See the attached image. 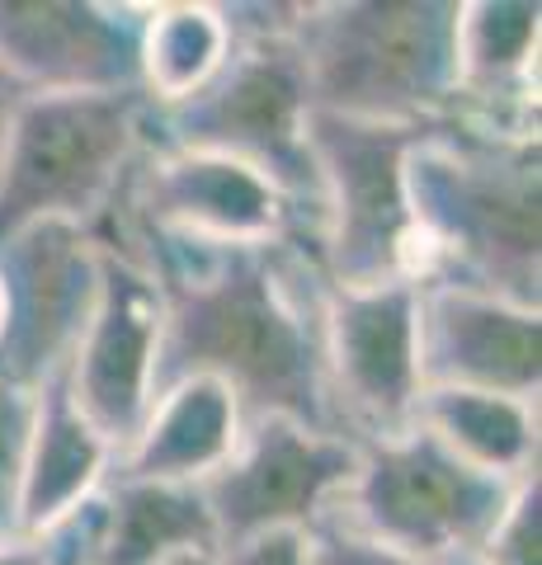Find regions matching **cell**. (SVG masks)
Instances as JSON below:
<instances>
[{"instance_id":"3","label":"cell","mask_w":542,"mask_h":565,"mask_svg":"<svg viewBox=\"0 0 542 565\" xmlns=\"http://www.w3.org/2000/svg\"><path fill=\"white\" fill-rule=\"evenodd\" d=\"M297 10L278 0L222 6L232 24V57L194 99L174 109L147 104V137L156 147L213 151L259 170L293 203L307 250L317 255V161H311V85L297 47Z\"/></svg>"},{"instance_id":"12","label":"cell","mask_w":542,"mask_h":565,"mask_svg":"<svg viewBox=\"0 0 542 565\" xmlns=\"http://www.w3.org/2000/svg\"><path fill=\"white\" fill-rule=\"evenodd\" d=\"M0 278L10 292V330L0 377L39 386L72 363L99 282V245L91 226L33 222L0 241Z\"/></svg>"},{"instance_id":"23","label":"cell","mask_w":542,"mask_h":565,"mask_svg":"<svg viewBox=\"0 0 542 565\" xmlns=\"http://www.w3.org/2000/svg\"><path fill=\"white\" fill-rule=\"evenodd\" d=\"M311 552H317V565H425V561L396 556L387 546L369 542L349 523H340L336 514H326L317 527H311Z\"/></svg>"},{"instance_id":"24","label":"cell","mask_w":542,"mask_h":565,"mask_svg":"<svg viewBox=\"0 0 542 565\" xmlns=\"http://www.w3.org/2000/svg\"><path fill=\"white\" fill-rule=\"evenodd\" d=\"M222 565H317V552H311V533L274 527V533H255L236 546H222Z\"/></svg>"},{"instance_id":"8","label":"cell","mask_w":542,"mask_h":565,"mask_svg":"<svg viewBox=\"0 0 542 565\" xmlns=\"http://www.w3.org/2000/svg\"><path fill=\"white\" fill-rule=\"evenodd\" d=\"M330 429L354 444H382L415 429L425 396L419 367V288H326L321 307Z\"/></svg>"},{"instance_id":"29","label":"cell","mask_w":542,"mask_h":565,"mask_svg":"<svg viewBox=\"0 0 542 565\" xmlns=\"http://www.w3.org/2000/svg\"><path fill=\"white\" fill-rule=\"evenodd\" d=\"M6 330H10V292H6V278H0V344H6Z\"/></svg>"},{"instance_id":"16","label":"cell","mask_w":542,"mask_h":565,"mask_svg":"<svg viewBox=\"0 0 542 565\" xmlns=\"http://www.w3.org/2000/svg\"><path fill=\"white\" fill-rule=\"evenodd\" d=\"M114 448L99 429L76 411L66 392V367L33 386V424L14 490V533L24 542H43L66 519H76L114 476Z\"/></svg>"},{"instance_id":"28","label":"cell","mask_w":542,"mask_h":565,"mask_svg":"<svg viewBox=\"0 0 542 565\" xmlns=\"http://www.w3.org/2000/svg\"><path fill=\"white\" fill-rule=\"evenodd\" d=\"M156 565H222V552L217 546H184V552H174V556L156 561Z\"/></svg>"},{"instance_id":"4","label":"cell","mask_w":542,"mask_h":565,"mask_svg":"<svg viewBox=\"0 0 542 565\" xmlns=\"http://www.w3.org/2000/svg\"><path fill=\"white\" fill-rule=\"evenodd\" d=\"M321 114L434 128L458 95V0H330L297 10Z\"/></svg>"},{"instance_id":"17","label":"cell","mask_w":542,"mask_h":565,"mask_svg":"<svg viewBox=\"0 0 542 565\" xmlns=\"http://www.w3.org/2000/svg\"><path fill=\"white\" fill-rule=\"evenodd\" d=\"M246 415L213 377H180L156 392L128 448L114 457V476L128 481L203 486L236 452Z\"/></svg>"},{"instance_id":"11","label":"cell","mask_w":542,"mask_h":565,"mask_svg":"<svg viewBox=\"0 0 542 565\" xmlns=\"http://www.w3.org/2000/svg\"><path fill=\"white\" fill-rule=\"evenodd\" d=\"M104 217L203 245H307L293 203L259 170L213 151L156 147L151 137Z\"/></svg>"},{"instance_id":"27","label":"cell","mask_w":542,"mask_h":565,"mask_svg":"<svg viewBox=\"0 0 542 565\" xmlns=\"http://www.w3.org/2000/svg\"><path fill=\"white\" fill-rule=\"evenodd\" d=\"M20 99H24V90L6 76V71H0V147H6V128H10V114H14V104Z\"/></svg>"},{"instance_id":"20","label":"cell","mask_w":542,"mask_h":565,"mask_svg":"<svg viewBox=\"0 0 542 565\" xmlns=\"http://www.w3.org/2000/svg\"><path fill=\"white\" fill-rule=\"evenodd\" d=\"M232 57V24L213 0H166L147 6L137 90L151 109H174L194 99Z\"/></svg>"},{"instance_id":"2","label":"cell","mask_w":542,"mask_h":565,"mask_svg":"<svg viewBox=\"0 0 542 565\" xmlns=\"http://www.w3.org/2000/svg\"><path fill=\"white\" fill-rule=\"evenodd\" d=\"M406 212L425 282H463L519 307L542 292L538 137H491L434 122L406 156Z\"/></svg>"},{"instance_id":"25","label":"cell","mask_w":542,"mask_h":565,"mask_svg":"<svg viewBox=\"0 0 542 565\" xmlns=\"http://www.w3.org/2000/svg\"><path fill=\"white\" fill-rule=\"evenodd\" d=\"M91 504H95V500H91ZM91 504H85L76 519H66L57 533L43 537L47 565H91Z\"/></svg>"},{"instance_id":"7","label":"cell","mask_w":542,"mask_h":565,"mask_svg":"<svg viewBox=\"0 0 542 565\" xmlns=\"http://www.w3.org/2000/svg\"><path fill=\"white\" fill-rule=\"evenodd\" d=\"M510 494V481L471 471L425 429H406L359 448V471L336 504V519L396 556L434 565L477 552Z\"/></svg>"},{"instance_id":"9","label":"cell","mask_w":542,"mask_h":565,"mask_svg":"<svg viewBox=\"0 0 542 565\" xmlns=\"http://www.w3.org/2000/svg\"><path fill=\"white\" fill-rule=\"evenodd\" d=\"M354 471V438L288 415L246 419L236 452L199 486L217 552L255 533H274V527L311 533L326 514H336Z\"/></svg>"},{"instance_id":"15","label":"cell","mask_w":542,"mask_h":565,"mask_svg":"<svg viewBox=\"0 0 542 565\" xmlns=\"http://www.w3.org/2000/svg\"><path fill=\"white\" fill-rule=\"evenodd\" d=\"M538 14L529 0H458V95L448 122L538 137Z\"/></svg>"},{"instance_id":"26","label":"cell","mask_w":542,"mask_h":565,"mask_svg":"<svg viewBox=\"0 0 542 565\" xmlns=\"http://www.w3.org/2000/svg\"><path fill=\"white\" fill-rule=\"evenodd\" d=\"M0 565H47V552H43V542L6 537L0 542Z\"/></svg>"},{"instance_id":"22","label":"cell","mask_w":542,"mask_h":565,"mask_svg":"<svg viewBox=\"0 0 542 565\" xmlns=\"http://www.w3.org/2000/svg\"><path fill=\"white\" fill-rule=\"evenodd\" d=\"M29 424H33V392L0 377V537L14 533V490H20Z\"/></svg>"},{"instance_id":"14","label":"cell","mask_w":542,"mask_h":565,"mask_svg":"<svg viewBox=\"0 0 542 565\" xmlns=\"http://www.w3.org/2000/svg\"><path fill=\"white\" fill-rule=\"evenodd\" d=\"M419 367H425V386H471V392L538 401L542 311L463 282H425Z\"/></svg>"},{"instance_id":"21","label":"cell","mask_w":542,"mask_h":565,"mask_svg":"<svg viewBox=\"0 0 542 565\" xmlns=\"http://www.w3.org/2000/svg\"><path fill=\"white\" fill-rule=\"evenodd\" d=\"M481 565H542V481H519L504 514L477 546Z\"/></svg>"},{"instance_id":"19","label":"cell","mask_w":542,"mask_h":565,"mask_svg":"<svg viewBox=\"0 0 542 565\" xmlns=\"http://www.w3.org/2000/svg\"><path fill=\"white\" fill-rule=\"evenodd\" d=\"M415 429H425L471 471L500 476L510 486L538 476V401L471 392V386H425Z\"/></svg>"},{"instance_id":"18","label":"cell","mask_w":542,"mask_h":565,"mask_svg":"<svg viewBox=\"0 0 542 565\" xmlns=\"http://www.w3.org/2000/svg\"><path fill=\"white\" fill-rule=\"evenodd\" d=\"M184 546H217L199 486L109 476L95 494L91 565H156Z\"/></svg>"},{"instance_id":"6","label":"cell","mask_w":542,"mask_h":565,"mask_svg":"<svg viewBox=\"0 0 542 565\" xmlns=\"http://www.w3.org/2000/svg\"><path fill=\"white\" fill-rule=\"evenodd\" d=\"M429 128H392L340 114H311V161H317V264L330 288H378L415 282L425 288L411 212L406 156Z\"/></svg>"},{"instance_id":"5","label":"cell","mask_w":542,"mask_h":565,"mask_svg":"<svg viewBox=\"0 0 542 565\" xmlns=\"http://www.w3.org/2000/svg\"><path fill=\"white\" fill-rule=\"evenodd\" d=\"M147 147V99L24 95L0 147V241L33 222L95 226Z\"/></svg>"},{"instance_id":"1","label":"cell","mask_w":542,"mask_h":565,"mask_svg":"<svg viewBox=\"0 0 542 565\" xmlns=\"http://www.w3.org/2000/svg\"><path fill=\"white\" fill-rule=\"evenodd\" d=\"M91 236L147 264L166 288V349L156 392L213 377L241 415H288L330 429L321 307L326 274L307 245H203L99 217Z\"/></svg>"},{"instance_id":"10","label":"cell","mask_w":542,"mask_h":565,"mask_svg":"<svg viewBox=\"0 0 542 565\" xmlns=\"http://www.w3.org/2000/svg\"><path fill=\"white\" fill-rule=\"evenodd\" d=\"M99 245V282L66 363V392L114 452L128 448L156 401L166 349V288L137 255Z\"/></svg>"},{"instance_id":"13","label":"cell","mask_w":542,"mask_h":565,"mask_svg":"<svg viewBox=\"0 0 542 565\" xmlns=\"http://www.w3.org/2000/svg\"><path fill=\"white\" fill-rule=\"evenodd\" d=\"M142 20L118 0H0V71L24 95H128Z\"/></svg>"},{"instance_id":"30","label":"cell","mask_w":542,"mask_h":565,"mask_svg":"<svg viewBox=\"0 0 542 565\" xmlns=\"http://www.w3.org/2000/svg\"><path fill=\"white\" fill-rule=\"evenodd\" d=\"M0 542H6V537H0Z\"/></svg>"}]
</instances>
